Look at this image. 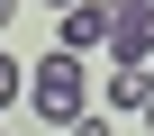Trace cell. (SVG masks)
<instances>
[{"mask_svg":"<svg viewBox=\"0 0 154 136\" xmlns=\"http://www.w3.org/2000/svg\"><path fill=\"white\" fill-rule=\"evenodd\" d=\"M45 9H72V0H45Z\"/></svg>","mask_w":154,"mask_h":136,"instance_id":"ba28073f","label":"cell"},{"mask_svg":"<svg viewBox=\"0 0 154 136\" xmlns=\"http://www.w3.org/2000/svg\"><path fill=\"white\" fill-rule=\"evenodd\" d=\"M54 45H63V54H100V45H109V9L72 0V9H63V27H54Z\"/></svg>","mask_w":154,"mask_h":136,"instance_id":"3957f363","label":"cell"},{"mask_svg":"<svg viewBox=\"0 0 154 136\" xmlns=\"http://www.w3.org/2000/svg\"><path fill=\"white\" fill-rule=\"evenodd\" d=\"M72 136H109V118H72Z\"/></svg>","mask_w":154,"mask_h":136,"instance_id":"8992f818","label":"cell"},{"mask_svg":"<svg viewBox=\"0 0 154 136\" xmlns=\"http://www.w3.org/2000/svg\"><path fill=\"white\" fill-rule=\"evenodd\" d=\"M9 18H18V0H0V36H9Z\"/></svg>","mask_w":154,"mask_h":136,"instance_id":"52a82bcc","label":"cell"},{"mask_svg":"<svg viewBox=\"0 0 154 136\" xmlns=\"http://www.w3.org/2000/svg\"><path fill=\"white\" fill-rule=\"evenodd\" d=\"M154 100V63H118L109 73V109H145Z\"/></svg>","mask_w":154,"mask_h":136,"instance_id":"277c9868","label":"cell"},{"mask_svg":"<svg viewBox=\"0 0 154 136\" xmlns=\"http://www.w3.org/2000/svg\"><path fill=\"white\" fill-rule=\"evenodd\" d=\"M82 82H91V73H82V54H63V45H54L36 73H27V109L54 118V127H72V118H82Z\"/></svg>","mask_w":154,"mask_h":136,"instance_id":"6da1fadb","label":"cell"},{"mask_svg":"<svg viewBox=\"0 0 154 136\" xmlns=\"http://www.w3.org/2000/svg\"><path fill=\"white\" fill-rule=\"evenodd\" d=\"M0 136H9V127H0Z\"/></svg>","mask_w":154,"mask_h":136,"instance_id":"30bf717a","label":"cell"},{"mask_svg":"<svg viewBox=\"0 0 154 136\" xmlns=\"http://www.w3.org/2000/svg\"><path fill=\"white\" fill-rule=\"evenodd\" d=\"M145 127H154V100H145Z\"/></svg>","mask_w":154,"mask_h":136,"instance_id":"9c48e42d","label":"cell"},{"mask_svg":"<svg viewBox=\"0 0 154 136\" xmlns=\"http://www.w3.org/2000/svg\"><path fill=\"white\" fill-rule=\"evenodd\" d=\"M109 54L154 63V0H109Z\"/></svg>","mask_w":154,"mask_h":136,"instance_id":"7a4b0ae2","label":"cell"},{"mask_svg":"<svg viewBox=\"0 0 154 136\" xmlns=\"http://www.w3.org/2000/svg\"><path fill=\"white\" fill-rule=\"evenodd\" d=\"M18 91H27V63H18V54H9V36H0V109H9V100H18Z\"/></svg>","mask_w":154,"mask_h":136,"instance_id":"5b68a950","label":"cell"}]
</instances>
